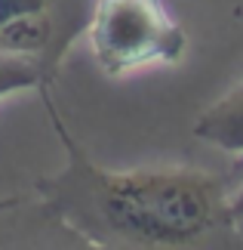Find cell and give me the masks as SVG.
<instances>
[{"label":"cell","instance_id":"cell-1","mask_svg":"<svg viewBox=\"0 0 243 250\" xmlns=\"http://www.w3.org/2000/svg\"><path fill=\"white\" fill-rule=\"evenodd\" d=\"M65 164L37 179L34 191L86 247L105 250H206L240 247L231 188L216 173L191 164L111 170L71 136L50 86H40Z\"/></svg>","mask_w":243,"mask_h":250},{"label":"cell","instance_id":"cell-2","mask_svg":"<svg viewBox=\"0 0 243 250\" xmlns=\"http://www.w3.org/2000/svg\"><path fill=\"white\" fill-rule=\"evenodd\" d=\"M83 34L99 71L114 81L179 65L188 53V34L167 0H93Z\"/></svg>","mask_w":243,"mask_h":250},{"label":"cell","instance_id":"cell-3","mask_svg":"<svg viewBox=\"0 0 243 250\" xmlns=\"http://www.w3.org/2000/svg\"><path fill=\"white\" fill-rule=\"evenodd\" d=\"M90 9L93 0H0V53L31 62L53 86Z\"/></svg>","mask_w":243,"mask_h":250},{"label":"cell","instance_id":"cell-4","mask_svg":"<svg viewBox=\"0 0 243 250\" xmlns=\"http://www.w3.org/2000/svg\"><path fill=\"white\" fill-rule=\"evenodd\" d=\"M0 247H86L62 216L31 188L0 201Z\"/></svg>","mask_w":243,"mask_h":250},{"label":"cell","instance_id":"cell-5","mask_svg":"<svg viewBox=\"0 0 243 250\" xmlns=\"http://www.w3.org/2000/svg\"><path fill=\"white\" fill-rule=\"evenodd\" d=\"M194 136L219 151L243 155V81L216 99L194 121Z\"/></svg>","mask_w":243,"mask_h":250},{"label":"cell","instance_id":"cell-6","mask_svg":"<svg viewBox=\"0 0 243 250\" xmlns=\"http://www.w3.org/2000/svg\"><path fill=\"white\" fill-rule=\"evenodd\" d=\"M40 86H46V81L31 62L0 53V99H9L25 90H40Z\"/></svg>","mask_w":243,"mask_h":250},{"label":"cell","instance_id":"cell-7","mask_svg":"<svg viewBox=\"0 0 243 250\" xmlns=\"http://www.w3.org/2000/svg\"><path fill=\"white\" fill-rule=\"evenodd\" d=\"M231 216H234V229H237V238L243 247V182L231 191Z\"/></svg>","mask_w":243,"mask_h":250}]
</instances>
